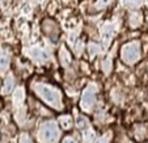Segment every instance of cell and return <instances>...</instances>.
Returning a JSON list of instances; mask_svg holds the SVG:
<instances>
[{"instance_id": "4fadbf2b", "label": "cell", "mask_w": 148, "mask_h": 143, "mask_svg": "<svg viewBox=\"0 0 148 143\" xmlns=\"http://www.w3.org/2000/svg\"><path fill=\"white\" fill-rule=\"evenodd\" d=\"M113 26H109V25H105L103 26V42L105 43H109L110 39H112V36H113Z\"/></svg>"}, {"instance_id": "6da1fadb", "label": "cell", "mask_w": 148, "mask_h": 143, "mask_svg": "<svg viewBox=\"0 0 148 143\" xmlns=\"http://www.w3.org/2000/svg\"><path fill=\"white\" fill-rule=\"evenodd\" d=\"M33 91L42 101H45L51 108L59 110L62 109V93L56 87L46 83H36L33 87Z\"/></svg>"}, {"instance_id": "8992f818", "label": "cell", "mask_w": 148, "mask_h": 143, "mask_svg": "<svg viewBox=\"0 0 148 143\" xmlns=\"http://www.w3.org/2000/svg\"><path fill=\"white\" fill-rule=\"evenodd\" d=\"M59 60H60V65L63 67H68L72 63V55L66 46H62L59 50Z\"/></svg>"}, {"instance_id": "7402d4cb", "label": "cell", "mask_w": 148, "mask_h": 143, "mask_svg": "<svg viewBox=\"0 0 148 143\" xmlns=\"http://www.w3.org/2000/svg\"><path fill=\"white\" fill-rule=\"evenodd\" d=\"M4 1H5V0H0V4H4Z\"/></svg>"}, {"instance_id": "9a60e30c", "label": "cell", "mask_w": 148, "mask_h": 143, "mask_svg": "<svg viewBox=\"0 0 148 143\" xmlns=\"http://www.w3.org/2000/svg\"><path fill=\"white\" fill-rule=\"evenodd\" d=\"M88 47H89V54H90V55H92V56L97 55V54H98V53H100V51H101L100 46H98L97 43H93V42H90Z\"/></svg>"}, {"instance_id": "2e32d148", "label": "cell", "mask_w": 148, "mask_h": 143, "mask_svg": "<svg viewBox=\"0 0 148 143\" xmlns=\"http://www.w3.org/2000/svg\"><path fill=\"white\" fill-rule=\"evenodd\" d=\"M112 59L110 58H108V59H105L102 62V70H103V72L105 74H109L110 71H112Z\"/></svg>"}, {"instance_id": "ba28073f", "label": "cell", "mask_w": 148, "mask_h": 143, "mask_svg": "<svg viewBox=\"0 0 148 143\" xmlns=\"http://www.w3.org/2000/svg\"><path fill=\"white\" fill-rule=\"evenodd\" d=\"M13 87H14V79L12 75H8L5 78V80H4L3 88H1V93H3V95H8V93H11V91L13 89Z\"/></svg>"}, {"instance_id": "ac0fdd59", "label": "cell", "mask_w": 148, "mask_h": 143, "mask_svg": "<svg viewBox=\"0 0 148 143\" xmlns=\"http://www.w3.org/2000/svg\"><path fill=\"white\" fill-rule=\"evenodd\" d=\"M20 143H33V140H32V138L29 134L23 133V134L20 135Z\"/></svg>"}, {"instance_id": "8fae6325", "label": "cell", "mask_w": 148, "mask_h": 143, "mask_svg": "<svg viewBox=\"0 0 148 143\" xmlns=\"http://www.w3.org/2000/svg\"><path fill=\"white\" fill-rule=\"evenodd\" d=\"M76 126L79 127L80 130H88V127H89V121H88L87 117H84V116H79L77 118H76Z\"/></svg>"}, {"instance_id": "30bf717a", "label": "cell", "mask_w": 148, "mask_h": 143, "mask_svg": "<svg viewBox=\"0 0 148 143\" xmlns=\"http://www.w3.org/2000/svg\"><path fill=\"white\" fill-rule=\"evenodd\" d=\"M112 3H113V0H96L93 9L95 11H103V9H106L108 7L112 6Z\"/></svg>"}, {"instance_id": "7c38bea8", "label": "cell", "mask_w": 148, "mask_h": 143, "mask_svg": "<svg viewBox=\"0 0 148 143\" xmlns=\"http://www.w3.org/2000/svg\"><path fill=\"white\" fill-rule=\"evenodd\" d=\"M32 56L39 62H45L46 59H47V55H46L45 51H42L41 49H33L32 50Z\"/></svg>"}, {"instance_id": "d6986e66", "label": "cell", "mask_w": 148, "mask_h": 143, "mask_svg": "<svg viewBox=\"0 0 148 143\" xmlns=\"http://www.w3.org/2000/svg\"><path fill=\"white\" fill-rule=\"evenodd\" d=\"M123 4L126 6H130V7H136L142 4V0H122Z\"/></svg>"}, {"instance_id": "44dd1931", "label": "cell", "mask_w": 148, "mask_h": 143, "mask_svg": "<svg viewBox=\"0 0 148 143\" xmlns=\"http://www.w3.org/2000/svg\"><path fill=\"white\" fill-rule=\"evenodd\" d=\"M62 143H77V142H76V139L73 137H66V138H63Z\"/></svg>"}, {"instance_id": "3957f363", "label": "cell", "mask_w": 148, "mask_h": 143, "mask_svg": "<svg viewBox=\"0 0 148 143\" xmlns=\"http://www.w3.org/2000/svg\"><path fill=\"white\" fill-rule=\"evenodd\" d=\"M39 139L42 143H58L59 129L58 125L53 121H46L41 125L39 129Z\"/></svg>"}, {"instance_id": "52a82bcc", "label": "cell", "mask_w": 148, "mask_h": 143, "mask_svg": "<svg viewBox=\"0 0 148 143\" xmlns=\"http://www.w3.org/2000/svg\"><path fill=\"white\" fill-rule=\"evenodd\" d=\"M143 24V16L140 12H131L129 14V25L130 28L136 29Z\"/></svg>"}, {"instance_id": "277c9868", "label": "cell", "mask_w": 148, "mask_h": 143, "mask_svg": "<svg viewBox=\"0 0 148 143\" xmlns=\"http://www.w3.org/2000/svg\"><path fill=\"white\" fill-rule=\"evenodd\" d=\"M42 32L54 42L58 41L59 36H60V28L56 24V21H54L53 19H43V21H42Z\"/></svg>"}, {"instance_id": "5b68a950", "label": "cell", "mask_w": 148, "mask_h": 143, "mask_svg": "<svg viewBox=\"0 0 148 143\" xmlns=\"http://www.w3.org/2000/svg\"><path fill=\"white\" fill-rule=\"evenodd\" d=\"M96 102V88L93 85H89L84 89L80 98V108L85 112H89Z\"/></svg>"}, {"instance_id": "e0dca14e", "label": "cell", "mask_w": 148, "mask_h": 143, "mask_svg": "<svg viewBox=\"0 0 148 143\" xmlns=\"http://www.w3.org/2000/svg\"><path fill=\"white\" fill-rule=\"evenodd\" d=\"M8 63H9V60H8V58H7L5 55L0 56V71L7 70V67H8Z\"/></svg>"}, {"instance_id": "7a4b0ae2", "label": "cell", "mask_w": 148, "mask_h": 143, "mask_svg": "<svg viewBox=\"0 0 148 143\" xmlns=\"http://www.w3.org/2000/svg\"><path fill=\"white\" fill-rule=\"evenodd\" d=\"M121 59L126 65H135L142 56V47H140V42L134 39V41H129L121 47Z\"/></svg>"}, {"instance_id": "ffe728a7", "label": "cell", "mask_w": 148, "mask_h": 143, "mask_svg": "<svg viewBox=\"0 0 148 143\" xmlns=\"http://www.w3.org/2000/svg\"><path fill=\"white\" fill-rule=\"evenodd\" d=\"M93 143H109V135H103V137L96 139Z\"/></svg>"}, {"instance_id": "5bb4252c", "label": "cell", "mask_w": 148, "mask_h": 143, "mask_svg": "<svg viewBox=\"0 0 148 143\" xmlns=\"http://www.w3.org/2000/svg\"><path fill=\"white\" fill-rule=\"evenodd\" d=\"M23 100H24V91H23V88H18V89H16V92H14L13 101H14V104L18 105L23 102Z\"/></svg>"}, {"instance_id": "9c48e42d", "label": "cell", "mask_w": 148, "mask_h": 143, "mask_svg": "<svg viewBox=\"0 0 148 143\" xmlns=\"http://www.w3.org/2000/svg\"><path fill=\"white\" fill-rule=\"evenodd\" d=\"M59 122H60V126L63 127V130H70L71 127H72V117H71L70 114H64L60 118H59Z\"/></svg>"}]
</instances>
